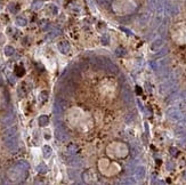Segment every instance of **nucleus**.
Instances as JSON below:
<instances>
[{
  "mask_svg": "<svg viewBox=\"0 0 186 185\" xmlns=\"http://www.w3.org/2000/svg\"><path fill=\"white\" fill-rule=\"evenodd\" d=\"M173 40L178 45H186V27H178L173 32Z\"/></svg>",
  "mask_w": 186,
  "mask_h": 185,
  "instance_id": "obj_1",
  "label": "nucleus"
},
{
  "mask_svg": "<svg viewBox=\"0 0 186 185\" xmlns=\"http://www.w3.org/2000/svg\"><path fill=\"white\" fill-rule=\"evenodd\" d=\"M39 122H40V125H41V126H46V125H47V122H48V118H47L46 116H43V117H41V118H40Z\"/></svg>",
  "mask_w": 186,
  "mask_h": 185,
  "instance_id": "obj_2",
  "label": "nucleus"
},
{
  "mask_svg": "<svg viewBox=\"0 0 186 185\" xmlns=\"http://www.w3.org/2000/svg\"><path fill=\"white\" fill-rule=\"evenodd\" d=\"M17 24H18V25H25V24H27V21H25L24 18H21V17H20V18H17Z\"/></svg>",
  "mask_w": 186,
  "mask_h": 185,
  "instance_id": "obj_3",
  "label": "nucleus"
},
{
  "mask_svg": "<svg viewBox=\"0 0 186 185\" xmlns=\"http://www.w3.org/2000/svg\"><path fill=\"white\" fill-rule=\"evenodd\" d=\"M50 152H52V150H50L48 146H46V147H45V157L50 156Z\"/></svg>",
  "mask_w": 186,
  "mask_h": 185,
  "instance_id": "obj_4",
  "label": "nucleus"
},
{
  "mask_svg": "<svg viewBox=\"0 0 186 185\" xmlns=\"http://www.w3.org/2000/svg\"><path fill=\"white\" fill-rule=\"evenodd\" d=\"M12 50H13V49H12V47H7V48H6V53H7V55L12 54Z\"/></svg>",
  "mask_w": 186,
  "mask_h": 185,
  "instance_id": "obj_5",
  "label": "nucleus"
},
{
  "mask_svg": "<svg viewBox=\"0 0 186 185\" xmlns=\"http://www.w3.org/2000/svg\"><path fill=\"white\" fill-rule=\"evenodd\" d=\"M39 5H41V1H37L34 4V8H39Z\"/></svg>",
  "mask_w": 186,
  "mask_h": 185,
  "instance_id": "obj_6",
  "label": "nucleus"
}]
</instances>
